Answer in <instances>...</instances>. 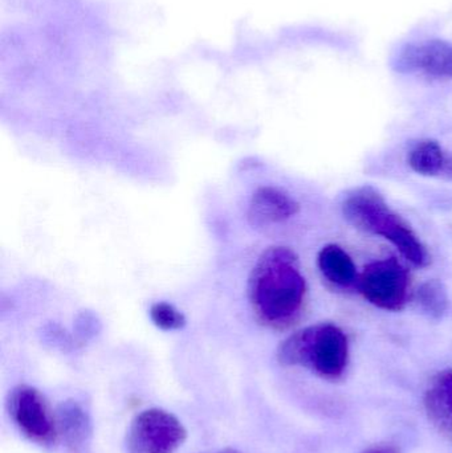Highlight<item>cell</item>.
Here are the masks:
<instances>
[{
	"instance_id": "6da1fadb",
	"label": "cell",
	"mask_w": 452,
	"mask_h": 453,
	"mask_svg": "<svg viewBox=\"0 0 452 453\" xmlns=\"http://www.w3.org/2000/svg\"><path fill=\"white\" fill-rule=\"evenodd\" d=\"M305 297L307 281L294 250H265L249 279V301L257 321L270 329H287L299 319Z\"/></svg>"
},
{
	"instance_id": "7a4b0ae2",
	"label": "cell",
	"mask_w": 452,
	"mask_h": 453,
	"mask_svg": "<svg viewBox=\"0 0 452 453\" xmlns=\"http://www.w3.org/2000/svg\"><path fill=\"white\" fill-rule=\"evenodd\" d=\"M342 215L356 228L389 240L413 265L429 264L426 247L413 228L390 210L376 188L365 186L352 191L342 203Z\"/></svg>"
},
{
	"instance_id": "3957f363",
	"label": "cell",
	"mask_w": 452,
	"mask_h": 453,
	"mask_svg": "<svg viewBox=\"0 0 452 453\" xmlns=\"http://www.w3.org/2000/svg\"><path fill=\"white\" fill-rule=\"evenodd\" d=\"M276 357L283 366L305 367L321 378L334 380L347 369L349 343L337 325H313L289 335L279 346Z\"/></svg>"
},
{
	"instance_id": "277c9868",
	"label": "cell",
	"mask_w": 452,
	"mask_h": 453,
	"mask_svg": "<svg viewBox=\"0 0 452 453\" xmlns=\"http://www.w3.org/2000/svg\"><path fill=\"white\" fill-rule=\"evenodd\" d=\"M188 431L172 412L150 409L138 414L127 431V453H175Z\"/></svg>"
},
{
	"instance_id": "5b68a950",
	"label": "cell",
	"mask_w": 452,
	"mask_h": 453,
	"mask_svg": "<svg viewBox=\"0 0 452 453\" xmlns=\"http://www.w3.org/2000/svg\"><path fill=\"white\" fill-rule=\"evenodd\" d=\"M8 412L18 430L28 441L48 447L57 439L56 415L37 388L28 385L16 386L8 396Z\"/></svg>"
},
{
	"instance_id": "8992f818",
	"label": "cell",
	"mask_w": 452,
	"mask_h": 453,
	"mask_svg": "<svg viewBox=\"0 0 452 453\" xmlns=\"http://www.w3.org/2000/svg\"><path fill=\"white\" fill-rule=\"evenodd\" d=\"M356 285L365 300L382 311H401L408 301V271L395 257L366 265Z\"/></svg>"
},
{
	"instance_id": "52a82bcc",
	"label": "cell",
	"mask_w": 452,
	"mask_h": 453,
	"mask_svg": "<svg viewBox=\"0 0 452 453\" xmlns=\"http://www.w3.org/2000/svg\"><path fill=\"white\" fill-rule=\"evenodd\" d=\"M400 72H421L437 80H452V44L445 40H427L408 45L397 60Z\"/></svg>"
},
{
	"instance_id": "ba28073f",
	"label": "cell",
	"mask_w": 452,
	"mask_h": 453,
	"mask_svg": "<svg viewBox=\"0 0 452 453\" xmlns=\"http://www.w3.org/2000/svg\"><path fill=\"white\" fill-rule=\"evenodd\" d=\"M300 211V204L281 188H259L249 202V220L252 226H267L286 222Z\"/></svg>"
},
{
	"instance_id": "9c48e42d",
	"label": "cell",
	"mask_w": 452,
	"mask_h": 453,
	"mask_svg": "<svg viewBox=\"0 0 452 453\" xmlns=\"http://www.w3.org/2000/svg\"><path fill=\"white\" fill-rule=\"evenodd\" d=\"M58 435L72 452L85 449L92 438V419L80 402L65 401L56 411Z\"/></svg>"
},
{
	"instance_id": "30bf717a",
	"label": "cell",
	"mask_w": 452,
	"mask_h": 453,
	"mask_svg": "<svg viewBox=\"0 0 452 453\" xmlns=\"http://www.w3.org/2000/svg\"><path fill=\"white\" fill-rule=\"evenodd\" d=\"M430 422L445 434H452V369L438 372L424 399Z\"/></svg>"
},
{
	"instance_id": "8fae6325",
	"label": "cell",
	"mask_w": 452,
	"mask_h": 453,
	"mask_svg": "<svg viewBox=\"0 0 452 453\" xmlns=\"http://www.w3.org/2000/svg\"><path fill=\"white\" fill-rule=\"evenodd\" d=\"M318 265L323 276L332 284L339 287L357 284L358 273L355 261L340 245L328 244L321 248Z\"/></svg>"
},
{
	"instance_id": "7c38bea8",
	"label": "cell",
	"mask_w": 452,
	"mask_h": 453,
	"mask_svg": "<svg viewBox=\"0 0 452 453\" xmlns=\"http://www.w3.org/2000/svg\"><path fill=\"white\" fill-rule=\"evenodd\" d=\"M448 157L440 142L424 140L411 149L409 154V166L417 174L424 177H441Z\"/></svg>"
},
{
	"instance_id": "4fadbf2b",
	"label": "cell",
	"mask_w": 452,
	"mask_h": 453,
	"mask_svg": "<svg viewBox=\"0 0 452 453\" xmlns=\"http://www.w3.org/2000/svg\"><path fill=\"white\" fill-rule=\"evenodd\" d=\"M417 301L432 319H442L448 309V293L440 280H427L417 290Z\"/></svg>"
},
{
	"instance_id": "5bb4252c",
	"label": "cell",
	"mask_w": 452,
	"mask_h": 453,
	"mask_svg": "<svg viewBox=\"0 0 452 453\" xmlns=\"http://www.w3.org/2000/svg\"><path fill=\"white\" fill-rule=\"evenodd\" d=\"M150 319L162 330H180L186 325V319L174 305L157 303L150 308Z\"/></svg>"
},
{
	"instance_id": "9a60e30c",
	"label": "cell",
	"mask_w": 452,
	"mask_h": 453,
	"mask_svg": "<svg viewBox=\"0 0 452 453\" xmlns=\"http://www.w3.org/2000/svg\"><path fill=\"white\" fill-rule=\"evenodd\" d=\"M364 453H401L400 449L393 446V444H379V446L372 447Z\"/></svg>"
},
{
	"instance_id": "2e32d148",
	"label": "cell",
	"mask_w": 452,
	"mask_h": 453,
	"mask_svg": "<svg viewBox=\"0 0 452 453\" xmlns=\"http://www.w3.org/2000/svg\"><path fill=\"white\" fill-rule=\"evenodd\" d=\"M441 177L445 178V180H452V156L448 157V161H446L445 169H443L442 175Z\"/></svg>"
},
{
	"instance_id": "e0dca14e",
	"label": "cell",
	"mask_w": 452,
	"mask_h": 453,
	"mask_svg": "<svg viewBox=\"0 0 452 453\" xmlns=\"http://www.w3.org/2000/svg\"><path fill=\"white\" fill-rule=\"evenodd\" d=\"M215 453H241V452L238 451V449H222V451L215 452Z\"/></svg>"
}]
</instances>
